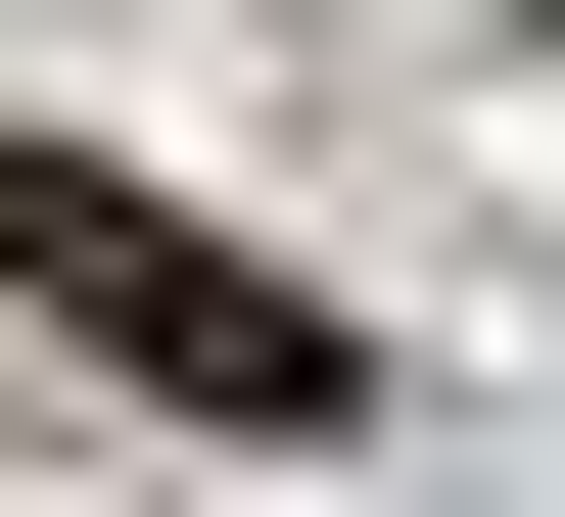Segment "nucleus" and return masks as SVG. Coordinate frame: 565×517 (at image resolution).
Instances as JSON below:
<instances>
[{"label": "nucleus", "instance_id": "obj_1", "mask_svg": "<svg viewBox=\"0 0 565 517\" xmlns=\"http://www.w3.org/2000/svg\"><path fill=\"white\" fill-rule=\"evenodd\" d=\"M0 330H47V377H141V423H236V471H330V423H377V282L189 236L141 141H0Z\"/></svg>", "mask_w": 565, "mask_h": 517}]
</instances>
